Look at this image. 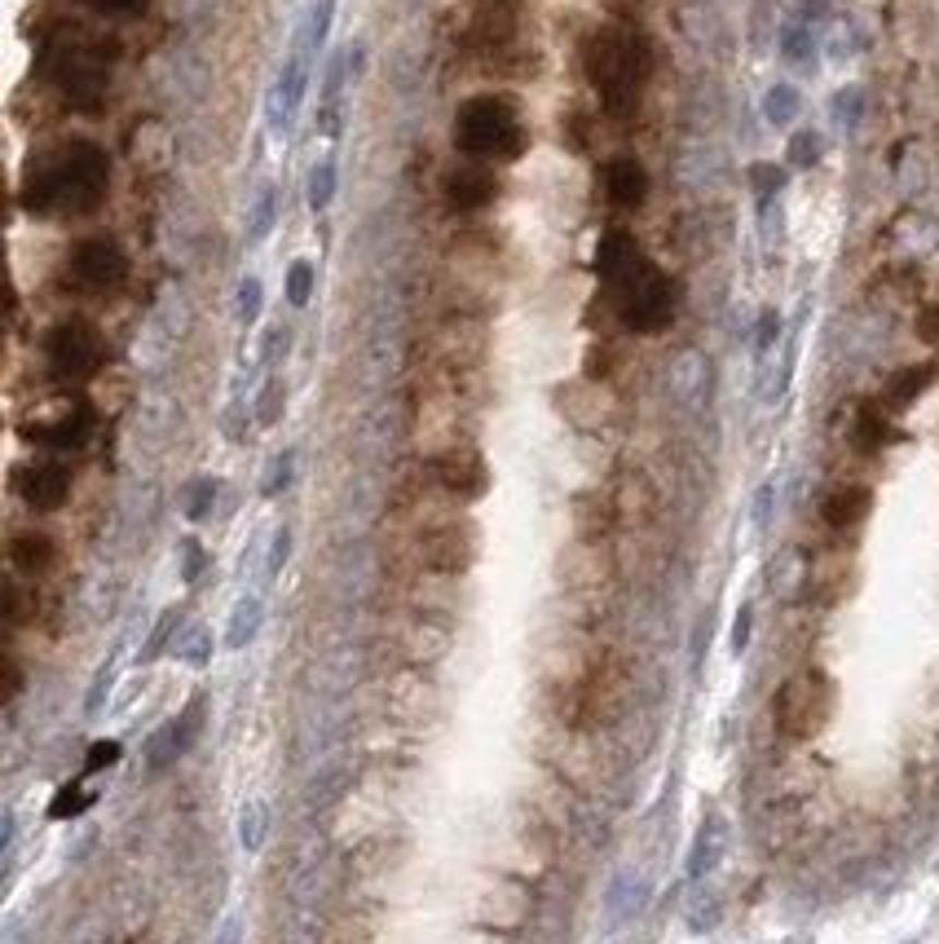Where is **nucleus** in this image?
I'll return each mask as SVG.
<instances>
[{
    "label": "nucleus",
    "instance_id": "1",
    "mask_svg": "<svg viewBox=\"0 0 939 944\" xmlns=\"http://www.w3.org/2000/svg\"><path fill=\"white\" fill-rule=\"evenodd\" d=\"M110 190V159L102 146L71 138L40 155L23 177V207L32 217H88Z\"/></svg>",
    "mask_w": 939,
    "mask_h": 944
},
{
    "label": "nucleus",
    "instance_id": "2",
    "mask_svg": "<svg viewBox=\"0 0 939 944\" xmlns=\"http://www.w3.org/2000/svg\"><path fill=\"white\" fill-rule=\"evenodd\" d=\"M596 274L614 291V304L631 332H662L675 313L670 278L640 252V243L622 230H609L596 248Z\"/></svg>",
    "mask_w": 939,
    "mask_h": 944
},
{
    "label": "nucleus",
    "instance_id": "3",
    "mask_svg": "<svg viewBox=\"0 0 939 944\" xmlns=\"http://www.w3.org/2000/svg\"><path fill=\"white\" fill-rule=\"evenodd\" d=\"M582 67L605 107L614 116H627L635 111L640 88L649 80V45L627 27H601L582 45Z\"/></svg>",
    "mask_w": 939,
    "mask_h": 944
},
{
    "label": "nucleus",
    "instance_id": "4",
    "mask_svg": "<svg viewBox=\"0 0 939 944\" xmlns=\"http://www.w3.org/2000/svg\"><path fill=\"white\" fill-rule=\"evenodd\" d=\"M450 138H454V146L463 155L495 159V164L521 159V151L530 142L521 107H516V97H508V93H477V97H467L463 107L454 111Z\"/></svg>",
    "mask_w": 939,
    "mask_h": 944
},
{
    "label": "nucleus",
    "instance_id": "5",
    "mask_svg": "<svg viewBox=\"0 0 939 944\" xmlns=\"http://www.w3.org/2000/svg\"><path fill=\"white\" fill-rule=\"evenodd\" d=\"M834 715V684L820 671H798L776 689L772 719L785 738H816Z\"/></svg>",
    "mask_w": 939,
    "mask_h": 944
},
{
    "label": "nucleus",
    "instance_id": "6",
    "mask_svg": "<svg viewBox=\"0 0 939 944\" xmlns=\"http://www.w3.org/2000/svg\"><path fill=\"white\" fill-rule=\"evenodd\" d=\"M124 274H129V256H124L120 243L106 239V235L75 243L71 256H67V287L88 291V296L115 291V287L124 283Z\"/></svg>",
    "mask_w": 939,
    "mask_h": 944
},
{
    "label": "nucleus",
    "instance_id": "7",
    "mask_svg": "<svg viewBox=\"0 0 939 944\" xmlns=\"http://www.w3.org/2000/svg\"><path fill=\"white\" fill-rule=\"evenodd\" d=\"M45 362L54 380H88L102 367V340L88 323H58L45 340Z\"/></svg>",
    "mask_w": 939,
    "mask_h": 944
},
{
    "label": "nucleus",
    "instance_id": "8",
    "mask_svg": "<svg viewBox=\"0 0 939 944\" xmlns=\"http://www.w3.org/2000/svg\"><path fill=\"white\" fill-rule=\"evenodd\" d=\"M313 53H318V45H313L309 27L300 23V27H296V40H292V49H287V62H283V71H278V80H274V93H270V124L283 129V133L292 129L300 101H305Z\"/></svg>",
    "mask_w": 939,
    "mask_h": 944
},
{
    "label": "nucleus",
    "instance_id": "9",
    "mask_svg": "<svg viewBox=\"0 0 939 944\" xmlns=\"http://www.w3.org/2000/svg\"><path fill=\"white\" fill-rule=\"evenodd\" d=\"M477 552H482V539H477V530L467 526V521H445V526L424 530V539H419V561L432 574H463V570H473Z\"/></svg>",
    "mask_w": 939,
    "mask_h": 944
},
{
    "label": "nucleus",
    "instance_id": "10",
    "mask_svg": "<svg viewBox=\"0 0 939 944\" xmlns=\"http://www.w3.org/2000/svg\"><path fill=\"white\" fill-rule=\"evenodd\" d=\"M432 477L445 494L463 499V503H477L486 490H490V464L477 446H445L437 459H432Z\"/></svg>",
    "mask_w": 939,
    "mask_h": 944
},
{
    "label": "nucleus",
    "instance_id": "11",
    "mask_svg": "<svg viewBox=\"0 0 939 944\" xmlns=\"http://www.w3.org/2000/svg\"><path fill=\"white\" fill-rule=\"evenodd\" d=\"M445 203L454 213H482L490 207L499 194H503V181L490 172V168H477V164H463V168H450L445 172Z\"/></svg>",
    "mask_w": 939,
    "mask_h": 944
},
{
    "label": "nucleus",
    "instance_id": "12",
    "mask_svg": "<svg viewBox=\"0 0 939 944\" xmlns=\"http://www.w3.org/2000/svg\"><path fill=\"white\" fill-rule=\"evenodd\" d=\"M14 486H19V494H23L27 507L54 512V507H62L67 494H71V473H67L62 464H54V459H40V464L19 468V473H14Z\"/></svg>",
    "mask_w": 939,
    "mask_h": 944
},
{
    "label": "nucleus",
    "instance_id": "13",
    "mask_svg": "<svg viewBox=\"0 0 939 944\" xmlns=\"http://www.w3.org/2000/svg\"><path fill=\"white\" fill-rule=\"evenodd\" d=\"M88 410L80 406V402H58L54 406V415H45V419H32V425L23 429L32 442H40V446H54V451H71V446H80L84 438H88Z\"/></svg>",
    "mask_w": 939,
    "mask_h": 944
},
{
    "label": "nucleus",
    "instance_id": "14",
    "mask_svg": "<svg viewBox=\"0 0 939 944\" xmlns=\"http://www.w3.org/2000/svg\"><path fill=\"white\" fill-rule=\"evenodd\" d=\"M873 512V490L869 486H839L820 503V516H825L830 530H856L860 521Z\"/></svg>",
    "mask_w": 939,
    "mask_h": 944
},
{
    "label": "nucleus",
    "instance_id": "15",
    "mask_svg": "<svg viewBox=\"0 0 939 944\" xmlns=\"http://www.w3.org/2000/svg\"><path fill=\"white\" fill-rule=\"evenodd\" d=\"M605 194L614 207H640L649 199V172L640 159L622 155V159H609L605 168Z\"/></svg>",
    "mask_w": 939,
    "mask_h": 944
},
{
    "label": "nucleus",
    "instance_id": "16",
    "mask_svg": "<svg viewBox=\"0 0 939 944\" xmlns=\"http://www.w3.org/2000/svg\"><path fill=\"white\" fill-rule=\"evenodd\" d=\"M54 561H58V548H54L49 535H40V530H23V535L10 539V565H14L19 574H27V578L49 574Z\"/></svg>",
    "mask_w": 939,
    "mask_h": 944
},
{
    "label": "nucleus",
    "instance_id": "17",
    "mask_svg": "<svg viewBox=\"0 0 939 944\" xmlns=\"http://www.w3.org/2000/svg\"><path fill=\"white\" fill-rule=\"evenodd\" d=\"M609 526H614V503H609L605 494L586 490V494H578V499H573V530H578L586 543L605 539V535H609Z\"/></svg>",
    "mask_w": 939,
    "mask_h": 944
},
{
    "label": "nucleus",
    "instance_id": "18",
    "mask_svg": "<svg viewBox=\"0 0 939 944\" xmlns=\"http://www.w3.org/2000/svg\"><path fill=\"white\" fill-rule=\"evenodd\" d=\"M441 354L454 362V367H473L482 354H486V332L467 319H454L445 332H441Z\"/></svg>",
    "mask_w": 939,
    "mask_h": 944
},
{
    "label": "nucleus",
    "instance_id": "19",
    "mask_svg": "<svg viewBox=\"0 0 939 944\" xmlns=\"http://www.w3.org/2000/svg\"><path fill=\"white\" fill-rule=\"evenodd\" d=\"M261 622H265V605H261V596H243L239 605H234V613H229L225 645H229V649H248V645L257 641V632H261Z\"/></svg>",
    "mask_w": 939,
    "mask_h": 944
},
{
    "label": "nucleus",
    "instance_id": "20",
    "mask_svg": "<svg viewBox=\"0 0 939 944\" xmlns=\"http://www.w3.org/2000/svg\"><path fill=\"white\" fill-rule=\"evenodd\" d=\"M720 848H724V825H720V816H711L706 825L697 829V838H692V852H688V879H701V874H706V870L715 865Z\"/></svg>",
    "mask_w": 939,
    "mask_h": 944
},
{
    "label": "nucleus",
    "instance_id": "21",
    "mask_svg": "<svg viewBox=\"0 0 939 944\" xmlns=\"http://www.w3.org/2000/svg\"><path fill=\"white\" fill-rule=\"evenodd\" d=\"M798 111H803V93H798L794 84H772V88L763 93V120H768V124L789 129V124L798 120Z\"/></svg>",
    "mask_w": 939,
    "mask_h": 944
},
{
    "label": "nucleus",
    "instance_id": "22",
    "mask_svg": "<svg viewBox=\"0 0 939 944\" xmlns=\"http://www.w3.org/2000/svg\"><path fill=\"white\" fill-rule=\"evenodd\" d=\"M93 803H97V790H88V786H84V777H75V781H67V786L54 794V803H49V816H54V821H71V816L88 812Z\"/></svg>",
    "mask_w": 939,
    "mask_h": 944
},
{
    "label": "nucleus",
    "instance_id": "23",
    "mask_svg": "<svg viewBox=\"0 0 939 944\" xmlns=\"http://www.w3.org/2000/svg\"><path fill=\"white\" fill-rule=\"evenodd\" d=\"M891 438H895V433H891V425H887V415H882L878 406H860V415H856V442H860L865 451H882Z\"/></svg>",
    "mask_w": 939,
    "mask_h": 944
},
{
    "label": "nucleus",
    "instance_id": "24",
    "mask_svg": "<svg viewBox=\"0 0 939 944\" xmlns=\"http://www.w3.org/2000/svg\"><path fill=\"white\" fill-rule=\"evenodd\" d=\"M274 222H278V190H274V186H265V190L257 194V203H252V217H248V239H252V243L270 239Z\"/></svg>",
    "mask_w": 939,
    "mask_h": 944
},
{
    "label": "nucleus",
    "instance_id": "25",
    "mask_svg": "<svg viewBox=\"0 0 939 944\" xmlns=\"http://www.w3.org/2000/svg\"><path fill=\"white\" fill-rule=\"evenodd\" d=\"M930 375H935L930 367H904V371L887 384V402H891V406H908L913 397H922V389L930 384Z\"/></svg>",
    "mask_w": 939,
    "mask_h": 944
},
{
    "label": "nucleus",
    "instance_id": "26",
    "mask_svg": "<svg viewBox=\"0 0 939 944\" xmlns=\"http://www.w3.org/2000/svg\"><path fill=\"white\" fill-rule=\"evenodd\" d=\"M335 186H340V168H335V159H322L309 172V207L313 213H326L331 199H335Z\"/></svg>",
    "mask_w": 939,
    "mask_h": 944
},
{
    "label": "nucleus",
    "instance_id": "27",
    "mask_svg": "<svg viewBox=\"0 0 939 944\" xmlns=\"http://www.w3.org/2000/svg\"><path fill=\"white\" fill-rule=\"evenodd\" d=\"M265 803L261 799H248L243 803V812H239V844L248 848V852H261V844H265Z\"/></svg>",
    "mask_w": 939,
    "mask_h": 944
},
{
    "label": "nucleus",
    "instance_id": "28",
    "mask_svg": "<svg viewBox=\"0 0 939 944\" xmlns=\"http://www.w3.org/2000/svg\"><path fill=\"white\" fill-rule=\"evenodd\" d=\"M309 296H313V261L300 256V261L287 265V300H292L296 309H305Z\"/></svg>",
    "mask_w": 939,
    "mask_h": 944
},
{
    "label": "nucleus",
    "instance_id": "29",
    "mask_svg": "<svg viewBox=\"0 0 939 944\" xmlns=\"http://www.w3.org/2000/svg\"><path fill=\"white\" fill-rule=\"evenodd\" d=\"M860 101H865V93H860L856 84H847V88H839V93H834V101H830V116H834V124H839V129H856V120H860Z\"/></svg>",
    "mask_w": 939,
    "mask_h": 944
},
{
    "label": "nucleus",
    "instance_id": "30",
    "mask_svg": "<svg viewBox=\"0 0 939 944\" xmlns=\"http://www.w3.org/2000/svg\"><path fill=\"white\" fill-rule=\"evenodd\" d=\"M820 155H825V138L820 133H794L789 138V164L794 168H816Z\"/></svg>",
    "mask_w": 939,
    "mask_h": 944
},
{
    "label": "nucleus",
    "instance_id": "31",
    "mask_svg": "<svg viewBox=\"0 0 939 944\" xmlns=\"http://www.w3.org/2000/svg\"><path fill=\"white\" fill-rule=\"evenodd\" d=\"M750 186H754L759 203H772L785 190V168H776V164H750Z\"/></svg>",
    "mask_w": 939,
    "mask_h": 944
},
{
    "label": "nucleus",
    "instance_id": "32",
    "mask_svg": "<svg viewBox=\"0 0 939 944\" xmlns=\"http://www.w3.org/2000/svg\"><path fill=\"white\" fill-rule=\"evenodd\" d=\"M177 658L190 662V667H207L212 662V632H207V626H194V632L177 645Z\"/></svg>",
    "mask_w": 939,
    "mask_h": 944
},
{
    "label": "nucleus",
    "instance_id": "33",
    "mask_svg": "<svg viewBox=\"0 0 939 944\" xmlns=\"http://www.w3.org/2000/svg\"><path fill=\"white\" fill-rule=\"evenodd\" d=\"M120 755H124V746H120V742H93V746H88V755H84V777L115 768V764H120Z\"/></svg>",
    "mask_w": 939,
    "mask_h": 944
},
{
    "label": "nucleus",
    "instance_id": "34",
    "mask_svg": "<svg viewBox=\"0 0 939 944\" xmlns=\"http://www.w3.org/2000/svg\"><path fill=\"white\" fill-rule=\"evenodd\" d=\"M261 304H265L261 278H243V283H239V319H243V323H257V319H261Z\"/></svg>",
    "mask_w": 939,
    "mask_h": 944
},
{
    "label": "nucleus",
    "instance_id": "35",
    "mask_svg": "<svg viewBox=\"0 0 939 944\" xmlns=\"http://www.w3.org/2000/svg\"><path fill=\"white\" fill-rule=\"evenodd\" d=\"M173 626H177V609H168V613H159V622H155V632H151V641H146V649H142V662H155V658L164 654V645H168V636H173Z\"/></svg>",
    "mask_w": 939,
    "mask_h": 944
},
{
    "label": "nucleus",
    "instance_id": "36",
    "mask_svg": "<svg viewBox=\"0 0 939 944\" xmlns=\"http://www.w3.org/2000/svg\"><path fill=\"white\" fill-rule=\"evenodd\" d=\"M781 53H785L789 62H811V36H807V27H785Z\"/></svg>",
    "mask_w": 939,
    "mask_h": 944
},
{
    "label": "nucleus",
    "instance_id": "37",
    "mask_svg": "<svg viewBox=\"0 0 939 944\" xmlns=\"http://www.w3.org/2000/svg\"><path fill=\"white\" fill-rule=\"evenodd\" d=\"M287 481H292V451H283V455L270 459V473H265V481H261V494H278Z\"/></svg>",
    "mask_w": 939,
    "mask_h": 944
},
{
    "label": "nucleus",
    "instance_id": "38",
    "mask_svg": "<svg viewBox=\"0 0 939 944\" xmlns=\"http://www.w3.org/2000/svg\"><path fill=\"white\" fill-rule=\"evenodd\" d=\"M212 503H216V481H207V477H203V481L194 486L190 503H186V516H190V521H203V516L212 512Z\"/></svg>",
    "mask_w": 939,
    "mask_h": 944
},
{
    "label": "nucleus",
    "instance_id": "39",
    "mask_svg": "<svg viewBox=\"0 0 939 944\" xmlns=\"http://www.w3.org/2000/svg\"><path fill=\"white\" fill-rule=\"evenodd\" d=\"M776 336H781V313H776V309H768L763 319H759V332H754V349H759V354H768V349L776 345Z\"/></svg>",
    "mask_w": 939,
    "mask_h": 944
},
{
    "label": "nucleus",
    "instance_id": "40",
    "mask_svg": "<svg viewBox=\"0 0 939 944\" xmlns=\"http://www.w3.org/2000/svg\"><path fill=\"white\" fill-rule=\"evenodd\" d=\"M750 626H754V605H741L733 618V654H746L750 645Z\"/></svg>",
    "mask_w": 939,
    "mask_h": 944
},
{
    "label": "nucleus",
    "instance_id": "41",
    "mask_svg": "<svg viewBox=\"0 0 939 944\" xmlns=\"http://www.w3.org/2000/svg\"><path fill=\"white\" fill-rule=\"evenodd\" d=\"M181 561H186V565H181V578H186V583H194V578L203 574V565H207V557H203V548H199L194 539L181 543Z\"/></svg>",
    "mask_w": 939,
    "mask_h": 944
},
{
    "label": "nucleus",
    "instance_id": "42",
    "mask_svg": "<svg viewBox=\"0 0 939 944\" xmlns=\"http://www.w3.org/2000/svg\"><path fill=\"white\" fill-rule=\"evenodd\" d=\"M715 918H720V909H715V900H711V896H701V900H697V909H688V927H692V931H711V927H715Z\"/></svg>",
    "mask_w": 939,
    "mask_h": 944
},
{
    "label": "nucleus",
    "instance_id": "43",
    "mask_svg": "<svg viewBox=\"0 0 939 944\" xmlns=\"http://www.w3.org/2000/svg\"><path fill=\"white\" fill-rule=\"evenodd\" d=\"M287 557H292V530L283 526V530H274V543H270V574H278L287 565Z\"/></svg>",
    "mask_w": 939,
    "mask_h": 944
},
{
    "label": "nucleus",
    "instance_id": "44",
    "mask_svg": "<svg viewBox=\"0 0 939 944\" xmlns=\"http://www.w3.org/2000/svg\"><path fill=\"white\" fill-rule=\"evenodd\" d=\"M917 336L930 340V345H939V304H930L922 319H917Z\"/></svg>",
    "mask_w": 939,
    "mask_h": 944
},
{
    "label": "nucleus",
    "instance_id": "45",
    "mask_svg": "<svg viewBox=\"0 0 939 944\" xmlns=\"http://www.w3.org/2000/svg\"><path fill=\"white\" fill-rule=\"evenodd\" d=\"M772 494H776L772 481L759 486V494H754V526H768V516H772Z\"/></svg>",
    "mask_w": 939,
    "mask_h": 944
},
{
    "label": "nucleus",
    "instance_id": "46",
    "mask_svg": "<svg viewBox=\"0 0 939 944\" xmlns=\"http://www.w3.org/2000/svg\"><path fill=\"white\" fill-rule=\"evenodd\" d=\"M19 689H23V671H19V662H14V658H5V702H14V697H19Z\"/></svg>",
    "mask_w": 939,
    "mask_h": 944
},
{
    "label": "nucleus",
    "instance_id": "47",
    "mask_svg": "<svg viewBox=\"0 0 939 944\" xmlns=\"http://www.w3.org/2000/svg\"><path fill=\"white\" fill-rule=\"evenodd\" d=\"M278 397H283L278 384H270V393H265V402H261V425H270V419L278 415Z\"/></svg>",
    "mask_w": 939,
    "mask_h": 944
},
{
    "label": "nucleus",
    "instance_id": "48",
    "mask_svg": "<svg viewBox=\"0 0 939 944\" xmlns=\"http://www.w3.org/2000/svg\"><path fill=\"white\" fill-rule=\"evenodd\" d=\"M239 931H243V922H239V918H225V922H221V935H216V944H239Z\"/></svg>",
    "mask_w": 939,
    "mask_h": 944
},
{
    "label": "nucleus",
    "instance_id": "49",
    "mask_svg": "<svg viewBox=\"0 0 939 944\" xmlns=\"http://www.w3.org/2000/svg\"><path fill=\"white\" fill-rule=\"evenodd\" d=\"M97 5H102V10H115V14H124V10H138L142 0H97Z\"/></svg>",
    "mask_w": 939,
    "mask_h": 944
}]
</instances>
